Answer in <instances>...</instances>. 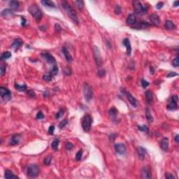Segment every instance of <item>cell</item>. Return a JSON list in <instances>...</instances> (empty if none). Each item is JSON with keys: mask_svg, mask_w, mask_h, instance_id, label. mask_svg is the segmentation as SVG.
Listing matches in <instances>:
<instances>
[{"mask_svg": "<svg viewBox=\"0 0 179 179\" xmlns=\"http://www.w3.org/2000/svg\"><path fill=\"white\" fill-rule=\"evenodd\" d=\"M178 76V74H176V72H170V73H169L167 75V77L171 78V77H174V76Z\"/></svg>", "mask_w": 179, "mask_h": 179, "instance_id": "db71d44e", "label": "cell"}, {"mask_svg": "<svg viewBox=\"0 0 179 179\" xmlns=\"http://www.w3.org/2000/svg\"><path fill=\"white\" fill-rule=\"evenodd\" d=\"M58 71H59V69H58V66L55 64V65H54L53 67V68L51 69V70H50V73L53 75V76H56V75H58Z\"/></svg>", "mask_w": 179, "mask_h": 179, "instance_id": "e575fe53", "label": "cell"}, {"mask_svg": "<svg viewBox=\"0 0 179 179\" xmlns=\"http://www.w3.org/2000/svg\"><path fill=\"white\" fill-rule=\"evenodd\" d=\"M133 6L135 12L137 14H143L147 12L148 8L146 6H143L141 1L135 0L133 1Z\"/></svg>", "mask_w": 179, "mask_h": 179, "instance_id": "5b68a950", "label": "cell"}, {"mask_svg": "<svg viewBox=\"0 0 179 179\" xmlns=\"http://www.w3.org/2000/svg\"><path fill=\"white\" fill-rule=\"evenodd\" d=\"M28 11L30 12V13L35 18L36 20L40 21L41 20L42 12L41 11V9L38 7V6L36 4H32L28 8Z\"/></svg>", "mask_w": 179, "mask_h": 179, "instance_id": "7a4b0ae2", "label": "cell"}, {"mask_svg": "<svg viewBox=\"0 0 179 179\" xmlns=\"http://www.w3.org/2000/svg\"><path fill=\"white\" fill-rule=\"evenodd\" d=\"M169 139L167 138V137H164L163 139L161 140V141H160V147H161V148L164 151H167L169 148Z\"/></svg>", "mask_w": 179, "mask_h": 179, "instance_id": "e0dca14e", "label": "cell"}, {"mask_svg": "<svg viewBox=\"0 0 179 179\" xmlns=\"http://www.w3.org/2000/svg\"><path fill=\"white\" fill-rule=\"evenodd\" d=\"M178 100H179V97L177 95H173L171 97V101L169 102L168 105H167V109L168 110H176L178 109Z\"/></svg>", "mask_w": 179, "mask_h": 179, "instance_id": "52a82bcc", "label": "cell"}, {"mask_svg": "<svg viewBox=\"0 0 179 179\" xmlns=\"http://www.w3.org/2000/svg\"><path fill=\"white\" fill-rule=\"evenodd\" d=\"M43 5L46 6V7H49V8H55L56 6L55 5V4L51 1H48V0H43L41 1Z\"/></svg>", "mask_w": 179, "mask_h": 179, "instance_id": "484cf974", "label": "cell"}, {"mask_svg": "<svg viewBox=\"0 0 179 179\" xmlns=\"http://www.w3.org/2000/svg\"><path fill=\"white\" fill-rule=\"evenodd\" d=\"M149 85H150V83L148 81L145 80L144 79L141 80V85H142V87L143 88H146L148 86H149Z\"/></svg>", "mask_w": 179, "mask_h": 179, "instance_id": "bcb514c9", "label": "cell"}, {"mask_svg": "<svg viewBox=\"0 0 179 179\" xmlns=\"http://www.w3.org/2000/svg\"><path fill=\"white\" fill-rule=\"evenodd\" d=\"M150 26V25L148 22H147L141 21L139 22V23H137L134 27L136 29H146L147 27H149Z\"/></svg>", "mask_w": 179, "mask_h": 179, "instance_id": "7402d4cb", "label": "cell"}, {"mask_svg": "<svg viewBox=\"0 0 179 179\" xmlns=\"http://www.w3.org/2000/svg\"><path fill=\"white\" fill-rule=\"evenodd\" d=\"M94 53H95V58L96 64L97 67H100L102 64V60L101 58V54L99 52V49L97 46L94 47Z\"/></svg>", "mask_w": 179, "mask_h": 179, "instance_id": "30bf717a", "label": "cell"}, {"mask_svg": "<svg viewBox=\"0 0 179 179\" xmlns=\"http://www.w3.org/2000/svg\"><path fill=\"white\" fill-rule=\"evenodd\" d=\"M117 113H118V111L116 110V109L114 108V107L111 108V109L109 110V116H110V118L113 120H114L116 119Z\"/></svg>", "mask_w": 179, "mask_h": 179, "instance_id": "d4e9b609", "label": "cell"}, {"mask_svg": "<svg viewBox=\"0 0 179 179\" xmlns=\"http://www.w3.org/2000/svg\"><path fill=\"white\" fill-rule=\"evenodd\" d=\"M172 65L174 66V67H178L179 65V57H177V58H176L174 59V60H173V62H172Z\"/></svg>", "mask_w": 179, "mask_h": 179, "instance_id": "b9f144b4", "label": "cell"}, {"mask_svg": "<svg viewBox=\"0 0 179 179\" xmlns=\"http://www.w3.org/2000/svg\"><path fill=\"white\" fill-rule=\"evenodd\" d=\"M151 172L148 167H143L141 170V178L142 179H151Z\"/></svg>", "mask_w": 179, "mask_h": 179, "instance_id": "5bb4252c", "label": "cell"}, {"mask_svg": "<svg viewBox=\"0 0 179 179\" xmlns=\"http://www.w3.org/2000/svg\"><path fill=\"white\" fill-rule=\"evenodd\" d=\"M164 27L167 29V30H174L175 29V25L171 20H167L165 22V24H164Z\"/></svg>", "mask_w": 179, "mask_h": 179, "instance_id": "f1b7e54d", "label": "cell"}, {"mask_svg": "<svg viewBox=\"0 0 179 179\" xmlns=\"http://www.w3.org/2000/svg\"><path fill=\"white\" fill-rule=\"evenodd\" d=\"M137 153H138V155L140 158V159L143 160L145 158H146V150L144 148L141 147V146H139V147L137 148Z\"/></svg>", "mask_w": 179, "mask_h": 179, "instance_id": "ac0fdd59", "label": "cell"}, {"mask_svg": "<svg viewBox=\"0 0 179 179\" xmlns=\"http://www.w3.org/2000/svg\"><path fill=\"white\" fill-rule=\"evenodd\" d=\"M52 161V155H48L43 160V163L46 165H50Z\"/></svg>", "mask_w": 179, "mask_h": 179, "instance_id": "d590c367", "label": "cell"}, {"mask_svg": "<svg viewBox=\"0 0 179 179\" xmlns=\"http://www.w3.org/2000/svg\"><path fill=\"white\" fill-rule=\"evenodd\" d=\"M27 95H29L30 97H36V93L32 90H28L27 92Z\"/></svg>", "mask_w": 179, "mask_h": 179, "instance_id": "ee69618b", "label": "cell"}, {"mask_svg": "<svg viewBox=\"0 0 179 179\" xmlns=\"http://www.w3.org/2000/svg\"><path fill=\"white\" fill-rule=\"evenodd\" d=\"M114 148L116 153L120 155H123L126 153V146L123 143H117L114 146Z\"/></svg>", "mask_w": 179, "mask_h": 179, "instance_id": "8fae6325", "label": "cell"}, {"mask_svg": "<svg viewBox=\"0 0 179 179\" xmlns=\"http://www.w3.org/2000/svg\"><path fill=\"white\" fill-rule=\"evenodd\" d=\"M83 95L85 100L88 102H90L92 100V99L93 98L94 93H93V89L91 87V85H90L88 83H85L83 87Z\"/></svg>", "mask_w": 179, "mask_h": 179, "instance_id": "3957f363", "label": "cell"}, {"mask_svg": "<svg viewBox=\"0 0 179 179\" xmlns=\"http://www.w3.org/2000/svg\"><path fill=\"white\" fill-rule=\"evenodd\" d=\"M1 15L4 17H9L14 15V12L12 11L11 9H4L3 11L1 12Z\"/></svg>", "mask_w": 179, "mask_h": 179, "instance_id": "cb8c5ba5", "label": "cell"}, {"mask_svg": "<svg viewBox=\"0 0 179 179\" xmlns=\"http://www.w3.org/2000/svg\"><path fill=\"white\" fill-rule=\"evenodd\" d=\"M92 124V118L90 115H85L83 118V120L82 123V127L85 132H88L91 129V126Z\"/></svg>", "mask_w": 179, "mask_h": 179, "instance_id": "8992f818", "label": "cell"}, {"mask_svg": "<svg viewBox=\"0 0 179 179\" xmlns=\"http://www.w3.org/2000/svg\"><path fill=\"white\" fill-rule=\"evenodd\" d=\"M164 5V3L162 2H159L158 4L156 5V9H161L162 8V6Z\"/></svg>", "mask_w": 179, "mask_h": 179, "instance_id": "9f6ffc18", "label": "cell"}, {"mask_svg": "<svg viewBox=\"0 0 179 179\" xmlns=\"http://www.w3.org/2000/svg\"><path fill=\"white\" fill-rule=\"evenodd\" d=\"M179 1H174V6L177 7V6H179Z\"/></svg>", "mask_w": 179, "mask_h": 179, "instance_id": "680465c9", "label": "cell"}, {"mask_svg": "<svg viewBox=\"0 0 179 179\" xmlns=\"http://www.w3.org/2000/svg\"><path fill=\"white\" fill-rule=\"evenodd\" d=\"M65 147H66V148H67V150H71V149L74 148V145H73L71 143L67 142L66 143V145H65Z\"/></svg>", "mask_w": 179, "mask_h": 179, "instance_id": "c3c4849f", "label": "cell"}, {"mask_svg": "<svg viewBox=\"0 0 179 179\" xmlns=\"http://www.w3.org/2000/svg\"><path fill=\"white\" fill-rule=\"evenodd\" d=\"M75 4L77 6V8L79 10H82L84 6V2L82 0H77L75 1Z\"/></svg>", "mask_w": 179, "mask_h": 179, "instance_id": "d6a6232c", "label": "cell"}, {"mask_svg": "<svg viewBox=\"0 0 179 179\" xmlns=\"http://www.w3.org/2000/svg\"><path fill=\"white\" fill-rule=\"evenodd\" d=\"M62 7H63L65 11L67 12V15L69 16V17L74 22H76L77 25H79V18H78V16L76 15V13L75 11L73 9V8L70 6V4H69L67 1H63L62 2Z\"/></svg>", "mask_w": 179, "mask_h": 179, "instance_id": "6da1fadb", "label": "cell"}, {"mask_svg": "<svg viewBox=\"0 0 179 179\" xmlns=\"http://www.w3.org/2000/svg\"><path fill=\"white\" fill-rule=\"evenodd\" d=\"M82 155H83V150H80L78 153H76V159L77 161H80L82 158Z\"/></svg>", "mask_w": 179, "mask_h": 179, "instance_id": "60d3db41", "label": "cell"}, {"mask_svg": "<svg viewBox=\"0 0 179 179\" xmlns=\"http://www.w3.org/2000/svg\"><path fill=\"white\" fill-rule=\"evenodd\" d=\"M54 130H55V127L53 125H51L50 127H49V129H48V133L50 134H52L53 135V133H54Z\"/></svg>", "mask_w": 179, "mask_h": 179, "instance_id": "f5cc1de1", "label": "cell"}, {"mask_svg": "<svg viewBox=\"0 0 179 179\" xmlns=\"http://www.w3.org/2000/svg\"><path fill=\"white\" fill-rule=\"evenodd\" d=\"M9 6L13 10H16L19 8V2L17 1H11L9 2Z\"/></svg>", "mask_w": 179, "mask_h": 179, "instance_id": "f546056e", "label": "cell"}, {"mask_svg": "<svg viewBox=\"0 0 179 179\" xmlns=\"http://www.w3.org/2000/svg\"><path fill=\"white\" fill-rule=\"evenodd\" d=\"M115 138H116V134H111V135L109 136L110 141H114L115 140Z\"/></svg>", "mask_w": 179, "mask_h": 179, "instance_id": "6f0895ef", "label": "cell"}, {"mask_svg": "<svg viewBox=\"0 0 179 179\" xmlns=\"http://www.w3.org/2000/svg\"><path fill=\"white\" fill-rule=\"evenodd\" d=\"M5 178L6 179H18V177L13 174L11 171L6 170L5 171Z\"/></svg>", "mask_w": 179, "mask_h": 179, "instance_id": "4316f807", "label": "cell"}, {"mask_svg": "<svg viewBox=\"0 0 179 179\" xmlns=\"http://www.w3.org/2000/svg\"><path fill=\"white\" fill-rule=\"evenodd\" d=\"M41 57L46 61V62H48V63L54 64V65L56 64V60L55 59V58L53 57L51 54H50V53H41Z\"/></svg>", "mask_w": 179, "mask_h": 179, "instance_id": "9c48e42d", "label": "cell"}, {"mask_svg": "<svg viewBox=\"0 0 179 179\" xmlns=\"http://www.w3.org/2000/svg\"><path fill=\"white\" fill-rule=\"evenodd\" d=\"M150 20L151 22V23L155 26L158 27L160 25V19L159 17L158 14L156 13H153L151 16H150Z\"/></svg>", "mask_w": 179, "mask_h": 179, "instance_id": "7c38bea8", "label": "cell"}, {"mask_svg": "<svg viewBox=\"0 0 179 179\" xmlns=\"http://www.w3.org/2000/svg\"><path fill=\"white\" fill-rule=\"evenodd\" d=\"M64 110L63 109H60V110L57 113V114H56V116H55V118H56V119H59V118H62V116L64 115Z\"/></svg>", "mask_w": 179, "mask_h": 179, "instance_id": "ab89813d", "label": "cell"}, {"mask_svg": "<svg viewBox=\"0 0 179 179\" xmlns=\"http://www.w3.org/2000/svg\"><path fill=\"white\" fill-rule=\"evenodd\" d=\"M122 44L126 47L127 49V55H130L131 53H132V46H131V43L130 41L128 39H124L122 41Z\"/></svg>", "mask_w": 179, "mask_h": 179, "instance_id": "9a60e30c", "label": "cell"}, {"mask_svg": "<svg viewBox=\"0 0 179 179\" xmlns=\"http://www.w3.org/2000/svg\"><path fill=\"white\" fill-rule=\"evenodd\" d=\"M22 44H23V41H22L20 39H16L14 40V41L13 42V43L11 44V48L16 50L19 49L21 47Z\"/></svg>", "mask_w": 179, "mask_h": 179, "instance_id": "2e32d148", "label": "cell"}, {"mask_svg": "<svg viewBox=\"0 0 179 179\" xmlns=\"http://www.w3.org/2000/svg\"><path fill=\"white\" fill-rule=\"evenodd\" d=\"M165 178L167 179H175V177H174V176L172 175L171 174H170V173H167V174H165Z\"/></svg>", "mask_w": 179, "mask_h": 179, "instance_id": "816d5d0a", "label": "cell"}, {"mask_svg": "<svg viewBox=\"0 0 179 179\" xmlns=\"http://www.w3.org/2000/svg\"><path fill=\"white\" fill-rule=\"evenodd\" d=\"M106 74V71L105 70H104V69H101L99 70V71H98V75H99V77H104V76H105Z\"/></svg>", "mask_w": 179, "mask_h": 179, "instance_id": "681fc988", "label": "cell"}, {"mask_svg": "<svg viewBox=\"0 0 179 179\" xmlns=\"http://www.w3.org/2000/svg\"><path fill=\"white\" fill-rule=\"evenodd\" d=\"M127 98L129 101V102L132 104L134 107H137V99L132 96L130 93H127Z\"/></svg>", "mask_w": 179, "mask_h": 179, "instance_id": "44dd1931", "label": "cell"}, {"mask_svg": "<svg viewBox=\"0 0 179 179\" xmlns=\"http://www.w3.org/2000/svg\"><path fill=\"white\" fill-rule=\"evenodd\" d=\"M6 68L5 66H4V65H1V67H0V75L2 76H4L6 73Z\"/></svg>", "mask_w": 179, "mask_h": 179, "instance_id": "f6af8a7d", "label": "cell"}, {"mask_svg": "<svg viewBox=\"0 0 179 179\" xmlns=\"http://www.w3.org/2000/svg\"><path fill=\"white\" fill-rule=\"evenodd\" d=\"M146 118L147 119V120L149 122H153V118L152 115H151V113L149 109H146Z\"/></svg>", "mask_w": 179, "mask_h": 179, "instance_id": "83f0119b", "label": "cell"}, {"mask_svg": "<svg viewBox=\"0 0 179 179\" xmlns=\"http://www.w3.org/2000/svg\"><path fill=\"white\" fill-rule=\"evenodd\" d=\"M20 139H21V136L20 134H14L13 137H11V139L9 141V144L10 146H16L18 145L20 141Z\"/></svg>", "mask_w": 179, "mask_h": 179, "instance_id": "4fadbf2b", "label": "cell"}, {"mask_svg": "<svg viewBox=\"0 0 179 179\" xmlns=\"http://www.w3.org/2000/svg\"><path fill=\"white\" fill-rule=\"evenodd\" d=\"M68 122H69L68 119H64V120H63L60 123V125H59L60 129H63L64 127L68 124Z\"/></svg>", "mask_w": 179, "mask_h": 179, "instance_id": "74e56055", "label": "cell"}, {"mask_svg": "<svg viewBox=\"0 0 179 179\" xmlns=\"http://www.w3.org/2000/svg\"><path fill=\"white\" fill-rule=\"evenodd\" d=\"M39 171H40V169L39 167L37 164H31L28 167L27 170V175L31 177V178H36L39 176Z\"/></svg>", "mask_w": 179, "mask_h": 179, "instance_id": "277c9868", "label": "cell"}, {"mask_svg": "<svg viewBox=\"0 0 179 179\" xmlns=\"http://www.w3.org/2000/svg\"><path fill=\"white\" fill-rule=\"evenodd\" d=\"M0 95L5 100H10L11 99V91L4 87L0 88Z\"/></svg>", "mask_w": 179, "mask_h": 179, "instance_id": "ba28073f", "label": "cell"}, {"mask_svg": "<svg viewBox=\"0 0 179 179\" xmlns=\"http://www.w3.org/2000/svg\"><path fill=\"white\" fill-rule=\"evenodd\" d=\"M59 139H56L53 141L52 142V144H51V147L53 148L54 150H58V146H59Z\"/></svg>", "mask_w": 179, "mask_h": 179, "instance_id": "836d02e7", "label": "cell"}, {"mask_svg": "<svg viewBox=\"0 0 179 179\" xmlns=\"http://www.w3.org/2000/svg\"><path fill=\"white\" fill-rule=\"evenodd\" d=\"M145 97H146V100L147 101V103L148 104H153V93L148 90L145 92Z\"/></svg>", "mask_w": 179, "mask_h": 179, "instance_id": "d6986e66", "label": "cell"}, {"mask_svg": "<svg viewBox=\"0 0 179 179\" xmlns=\"http://www.w3.org/2000/svg\"><path fill=\"white\" fill-rule=\"evenodd\" d=\"M56 28H57V30H58V31H60V30H61V29H60V25H59L58 24H56V25H55V29H56Z\"/></svg>", "mask_w": 179, "mask_h": 179, "instance_id": "94428289", "label": "cell"}, {"mask_svg": "<svg viewBox=\"0 0 179 179\" xmlns=\"http://www.w3.org/2000/svg\"><path fill=\"white\" fill-rule=\"evenodd\" d=\"M114 11H115V13L116 15H120L121 13V8L119 5H116V7H115V9H114Z\"/></svg>", "mask_w": 179, "mask_h": 179, "instance_id": "7bdbcfd3", "label": "cell"}, {"mask_svg": "<svg viewBox=\"0 0 179 179\" xmlns=\"http://www.w3.org/2000/svg\"><path fill=\"white\" fill-rule=\"evenodd\" d=\"M138 128H139V129L140 131H141V132H146V133H148V132H149V129H148V126H146V125L139 126L138 127Z\"/></svg>", "mask_w": 179, "mask_h": 179, "instance_id": "f35d334b", "label": "cell"}, {"mask_svg": "<svg viewBox=\"0 0 179 179\" xmlns=\"http://www.w3.org/2000/svg\"><path fill=\"white\" fill-rule=\"evenodd\" d=\"M21 19H22V23L21 25L22 26H25L27 25V20L26 19L23 17V16H22L21 17Z\"/></svg>", "mask_w": 179, "mask_h": 179, "instance_id": "11a10c76", "label": "cell"}, {"mask_svg": "<svg viewBox=\"0 0 179 179\" xmlns=\"http://www.w3.org/2000/svg\"><path fill=\"white\" fill-rule=\"evenodd\" d=\"M52 78H53V75L50 74V72L49 73H48V74H45L43 76V79H44L46 81H50L51 80H52Z\"/></svg>", "mask_w": 179, "mask_h": 179, "instance_id": "8d00e7d4", "label": "cell"}, {"mask_svg": "<svg viewBox=\"0 0 179 179\" xmlns=\"http://www.w3.org/2000/svg\"><path fill=\"white\" fill-rule=\"evenodd\" d=\"M43 118H44V116H43L42 112H41V111H39L38 113L37 114V120H42Z\"/></svg>", "mask_w": 179, "mask_h": 179, "instance_id": "7dc6e473", "label": "cell"}, {"mask_svg": "<svg viewBox=\"0 0 179 179\" xmlns=\"http://www.w3.org/2000/svg\"><path fill=\"white\" fill-rule=\"evenodd\" d=\"M62 53H63L64 57L66 58V60H67V62H70L72 61V57H71V55L70 54L69 51L65 47L62 48Z\"/></svg>", "mask_w": 179, "mask_h": 179, "instance_id": "603a6c76", "label": "cell"}, {"mask_svg": "<svg viewBox=\"0 0 179 179\" xmlns=\"http://www.w3.org/2000/svg\"><path fill=\"white\" fill-rule=\"evenodd\" d=\"M64 74H66V75H67V76H70V75L71 74V70L69 68V67H66V68L64 69Z\"/></svg>", "mask_w": 179, "mask_h": 179, "instance_id": "f907efd6", "label": "cell"}, {"mask_svg": "<svg viewBox=\"0 0 179 179\" xmlns=\"http://www.w3.org/2000/svg\"><path fill=\"white\" fill-rule=\"evenodd\" d=\"M15 88L16 89H17L19 92H24L27 90V86L26 85L23 84V85H19L18 83H16L15 84Z\"/></svg>", "mask_w": 179, "mask_h": 179, "instance_id": "4dcf8cb0", "label": "cell"}, {"mask_svg": "<svg viewBox=\"0 0 179 179\" xmlns=\"http://www.w3.org/2000/svg\"><path fill=\"white\" fill-rule=\"evenodd\" d=\"M127 24L132 25H135L137 22V17L134 14H130L128 16L127 19Z\"/></svg>", "mask_w": 179, "mask_h": 179, "instance_id": "ffe728a7", "label": "cell"}, {"mask_svg": "<svg viewBox=\"0 0 179 179\" xmlns=\"http://www.w3.org/2000/svg\"><path fill=\"white\" fill-rule=\"evenodd\" d=\"M175 141L177 143H179V135H176V136L175 137Z\"/></svg>", "mask_w": 179, "mask_h": 179, "instance_id": "91938a15", "label": "cell"}, {"mask_svg": "<svg viewBox=\"0 0 179 179\" xmlns=\"http://www.w3.org/2000/svg\"><path fill=\"white\" fill-rule=\"evenodd\" d=\"M11 57V53L9 52V51H6V52H4L1 54V60H6L9 58H10Z\"/></svg>", "mask_w": 179, "mask_h": 179, "instance_id": "1f68e13d", "label": "cell"}]
</instances>
